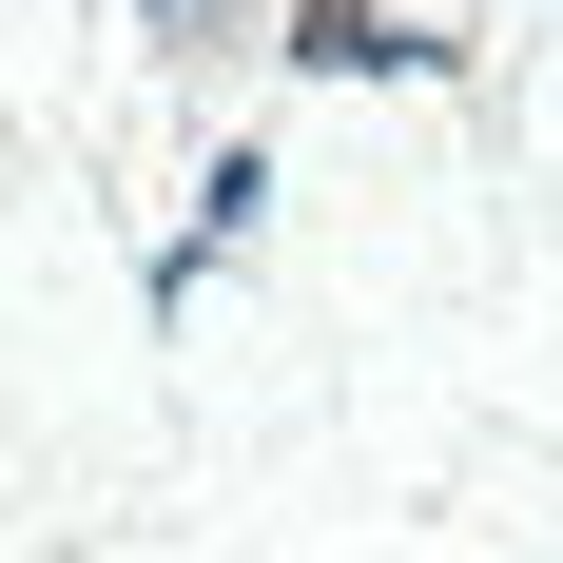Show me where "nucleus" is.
I'll return each instance as SVG.
<instances>
[{
    "instance_id": "1",
    "label": "nucleus",
    "mask_w": 563,
    "mask_h": 563,
    "mask_svg": "<svg viewBox=\"0 0 563 563\" xmlns=\"http://www.w3.org/2000/svg\"><path fill=\"white\" fill-rule=\"evenodd\" d=\"M291 58H331V78H369L389 40H369V0H291Z\"/></svg>"
}]
</instances>
